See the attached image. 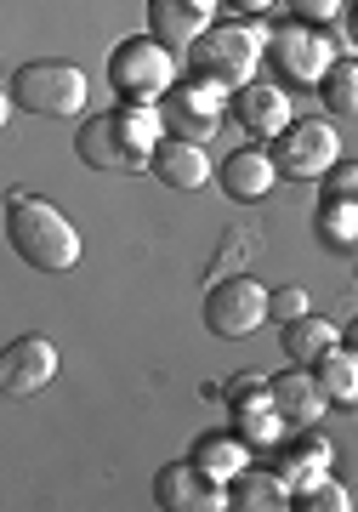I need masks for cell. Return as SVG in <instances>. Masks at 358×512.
Wrapping results in <instances>:
<instances>
[{"label": "cell", "mask_w": 358, "mask_h": 512, "mask_svg": "<svg viewBox=\"0 0 358 512\" xmlns=\"http://www.w3.org/2000/svg\"><path fill=\"white\" fill-rule=\"evenodd\" d=\"M6 239L35 274H74L80 268V228L40 194L6 200Z\"/></svg>", "instance_id": "6da1fadb"}, {"label": "cell", "mask_w": 358, "mask_h": 512, "mask_svg": "<svg viewBox=\"0 0 358 512\" xmlns=\"http://www.w3.org/2000/svg\"><path fill=\"white\" fill-rule=\"evenodd\" d=\"M268 46H273V29H262L256 18H228L205 29V40L188 52V63H194L199 80H216V86L239 92V86H251L262 74Z\"/></svg>", "instance_id": "7a4b0ae2"}, {"label": "cell", "mask_w": 358, "mask_h": 512, "mask_svg": "<svg viewBox=\"0 0 358 512\" xmlns=\"http://www.w3.org/2000/svg\"><path fill=\"white\" fill-rule=\"evenodd\" d=\"M12 103L29 114H46V120H86L91 103V80L80 63H63V57H35L12 69Z\"/></svg>", "instance_id": "3957f363"}, {"label": "cell", "mask_w": 358, "mask_h": 512, "mask_svg": "<svg viewBox=\"0 0 358 512\" xmlns=\"http://www.w3.org/2000/svg\"><path fill=\"white\" fill-rule=\"evenodd\" d=\"M177 86V52L154 35H126L108 52V92L120 103H165Z\"/></svg>", "instance_id": "277c9868"}, {"label": "cell", "mask_w": 358, "mask_h": 512, "mask_svg": "<svg viewBox=\"0 0 358 512\" xmlns=\"http://www.w3.org/2000/svg\"><path fill=\"white\" fill-rule=\"evenodd\" d=\"M353 46L347 29H319V23H285V29H273V46H268V63L279 69L285 86H319L330 63Z\"/></svg>", "instance_id": "5b68a950"}, {"label": "cell", "mask_w": 358, "mask_h": 512, "mask_svg": "<svg viewBox=\"0 0 358 512\" xmlns=\"http://www.w3.org/2000/svg\"><path fill=\"white\" fill-rule=\"evenodd\" d=\"M228 120H233V92L228 86H216V80L188 74V80H177L171 97H165V126H171V137H194V143H205V137H216Z\"/></svg>", "instance_id": "8992f818"}, {"label": "cell", "mask_w": 358, "mask_h": 512, "mask_svg": "<svg viewBox=\"0 0 358 512\" xmlns=\"http://www.w3.org/2000/svg\"><path fill=\"white\" fill-rule=\"evenodd\" d=\"M268 319H273V313H268V291H262L251 274L216 279L211 291H205V325H211V336H222V342L256 336Z\"/></svg>", "instance_id": "52a82bcc"}, {"label": "cell", "mask_w": 358, "mask_h": 512, "mask_svg": "<svg viewBox=\"0 0 358 512\" xmlns=\"http://www.w3.org/2000/svg\"><path fill=\"white\" fill-rule=\"evenodd\" d=\"M268 148H273V160H279V171L296 177V183H313V177H324L341 160V137L330 120H290Z\"/></svg>", "instance_id": "ba28073f"}, {"label": "cell", "mask_w": 358, "mask_h": 512, "mask_svg": "<svg viewBox=\"0 0 358 512\" xmlns=\"http://www.w3.org/2000/svg\"><path fill=\"white\" fill-rule=\"evenodd\" d=\"M290 120H296V109H290V86L285 80H262V74H256L251 86L233 92V126L245 131V137L273 143Z\"/></svg>", "instance_id": "9c48e42d"}, {"label": "cell", "mask_w": 358, "mask_h": 512, "mask_svg": "<svg viewBox=\"0 0 358 512\" xmlns=\"http://www.w3.org/2000/svg\"><path fill=\"white\" fill-rule=\"evenodd\" d=\"M154 501H160L165 512H222V507H233L228 484L205 478L194 461H171V467H160V478H154Z\"/></svg>", "instance_id": "30bf717a"}, {"label": "cell", "mask_w": 358, "mask_h": 512, "mask_svg": "<svg viewBox=\"0 0 358 512\" xmlns=\"http://www.w3.org/2000/svg\"><path fill=\"white\" fill-rule=\"evenodd\" d=\"M279 160H273V148L262 143H245V148H233L228 160L216 165V183H222V194L239 205H256V200H268L273 188H279Z\"/></svg>", "instance_id": "8fae6325"}, {"label": "cell", "mask_w": 358, "mask_h": 512, "mask_svg": "<svg viewBox=\"0 0 358 512\" xmlns=\"http://www.w3.org/2000/svg\"><path fill=\"white\" fill-rule=\"evenodd\" d=\"M74 154H80V165H91V171H108V177H120V171H143V154L120 137V126H114V109L108 114H86L80 120V137H74Z\"/></svg>", "instance_id": "7c38bea8"}, {"label": "cell", "mask_w": 358, "mask_h": 512, "mask_svg": "<svg viewBox=\"0 0 358 512\" xmlns=\"http://www.w3.org/2000/svg\"><path fill=\"white\" fill-rule=\"evenodd\" d=\"M52 376H57V348L46 336H18L12 348L0 353V387L12 399H35Z\"/></svg>", "instance_id": "4fadbf2b"}, {"label": "cell", "mask_w": 358, "mask_h": 512, "mask_svg": "<svg viewBox=\"0 0 358 512\" xmlns=\"http://www.w3.org/2000/svg\"><path fill=\"white\" fill-rule=\"evenodd\" d=\"M211 23L216 12L205 0H148V35L160 46H171V52H194Z\"/></svg>", "instance_id": "5bb4252c"}, {"label": "cell", "mask_w": 358, "mask_h": 512, "mask_svg": "<svg viewBox=\"0 0 358 512\" xmlns=\"http://www.w3.org/2000/svg\"><path fill=\"white\" fill-rule=\"evenodd\" d=\"M148 171H154L165 188H182V194H194V188L211 183V154H205V143H194V137H165V143L154 148Z\"/></svg>", "instance_id": "9a60e30c"}, {"label": "cell", "mask_w": 358, "mask_h": 512, "mask_svg": "<svg viewBox=\"0 0 358 512\" xmlns=\"http://www.w3.org/2000/svg\"><path fill=\"white\" fill-rule=\"evenodd\" d=\"M268 393H273V404H279V416H285L290 427H319L324 410H330V393L319 387L313 370H285V376H273Z\"/></svg>", "instance_id": "2e32d148"}, {"label": "cell", "mask_w": 358, "mask_h": 512, "mask_svg": "<svg viewBox=\"0 0 358 512\" xmlns=\"http://www.w3.org/2000/svg\"><path fill=\"white\" fill-rule=\"evenodd\" d=\"M228 416H233V433L251 444V450H273V444H285V433H290V421L279 416V404H273L268 387H256V393H245V399H233Z\"/></svg>", "instance_id": "e0dca14e"}, {"label": "cell", "mask_w": 358, "mask_h": 512, "mask_svg": "<svg viewBox=\"0 0 358 512\" xmlns=\"http://www.w3.org/2000/svg\"><path fill=\"white\" fill-rule=\"evenodd\" d=\"M251 444L239 439V433H205V439H194V450H188V461H194L205 478H216V484H233V478L251 467Z\"/></svg>", "instance_id": "ac0fdd59"}, {"label": "cell", "mask_w": 358, "mask_h": 512, "mask_svg": "<svg viewBox=\"0 0 358 512\" xmlns=\"http://www.w3.org/2000/svg\"><path fill=\"white\" fill-rule=\"evenodd\" d=\"M279 342H285L290 365H319L330 348H341V325H336V319H319V313L307 308L302 319H290V325H285Z\"/></svg>", "instance_id": "d6986e66"}, {"label": "cell", "mask_w": 358, "mask_h": 512, "mask_svg": "<svg viewBox=\"0 0 358 512\" xmlns=\"http://www.w3.org/2000/svg\"><path fill=\"white\" fill-rule=\"evenodd\" d=\"M330 439L324 433H313V427H302V439L285 450V461H279V473H285V484H290V495L296 490H307V484H319L324 473H330Z\"/></svg>", "instance_id": "ffe728a7"}, {"label": "cell", "mask_w": 358, "mask_h": 512, "mask_svg": "<svg viewBox=\"0 0 358 512\" xmlns=\"http://www.w3.org/2000/svg\"><path fill=\"white\" fill-rule=\"evenodd\" d=\"M228 495H233V507L239 512H279V507H290V484H285L279 467H273V473L245 467V473L228 484Z\"/></svg>", "instance_id": "44dd1931"}, {"label": "cell", "mask_w": 358, "mask_h": 512, "mask_svg": "<svg viewBox=\"0 0 358 512\" xmlns=\"http://www.w3.org/2000/svg\"><path fill=\"white\" fill-rule=\"evenodd\" d=\"M313 376H319V387L330 393V404H358V353L341 342V348H330L319 359V365H307Z\"/></svg>", "instance_id": "7402d4cb"}, {"label": "cell", "mask_w": 358, "mask_h": 512, "mask_svg": "<svg viewBox=\"0 0 358 512\" xmlns=\"http://www.w3.org/2000/svg\"><path fill=\"white\" fill-rule=\"evenodd\" d=\"M319 97H324L330 114L358 120V57H336V63H330V74L319 80Z\"/></svg>", "instance_id": "603a6c76"}, {"label": "cell", "mask_w": 358, "mask_h": 512, "mask_svg": "<svg viewBox=\"0 0 358 512\" xmlns=\"http://www.w3.org/2000/svg\"><path fill=\"white\" fill-rule=\"evenodd\" d=\"M319 239L330 251H358V205L319 194Z\"/></svg>", "instance_id": "cb8c5ba5"}, {"label": "cell", "mask_w": 358, "mask_h": 512, "mask_svg": "<svg viewBox=\"0 0 358 512\" xmlns=\"http://www.w3.org/2000/svg\"><path fill=\"white\" fill-rule=\"evenodd\" d=\"M290 507H296V512H353V490L324 473L319 484H307V490L290 495Z\"/></svg>", "instance_id": "d4e9b609"}, {"label": "cell", "mask_w": 358, "mask_h": 512, "mask_svg": "<svg viewBox=\"0 0 358 512\" xmlns=\"http://www.w3.org/2000/svg\"><path fill=\"white\" fill-rule=\"evenodd\" d=\"M319 194L358 205V160H336V165H330V171H324V188H319Z\"/></svg>", "instance_id": "484cf974"}, {"label": "cell", "mask_w": 358, "mask_h": 512, "mask_svg": "<svg viewBox=\"0 0 358 512\" xmlns=\"http://www.w3.org/2000/svg\"><path fill=\"white\" fill-rule=\"evenodd\" d=\"M268 313L279 319V325H290V319H302V313H307V291H302V285H285V291H268Z\"/></svg>", "instance_id": "4316f807"}, {"label": "cell", "mask_w": 358, "mask_h": 512, "mask_svg": "<svg viewBox=\"0 0 358 512\" xmlns=\"http://www.w3.org/2000/svg\"><path fill=\"white\" fill-rule=\"evenodd\" d=\"M290 12H296V23H336L341 18V6H347V0H285Z\"/></svg>", "instance_id": "83f0119b"}, {"label": "cell", "mask_w": 358, "mask_h": 512, "mask_svg": "<svg viewBox=\"0 0 358 512\" xmlns=\"http://www.w3.org/2000/svg\"><path fill=\"white\" fill-rule=\"evenodd\" d=\"M256 387H268L262 376H233L228 387H222V404H233V399H245V393H256Z\"/></svg>", "instance_id": "f1b7e54d"}, {"label": "cell", "mask_w": 358, "mask_h": 512, "mask_svg": "<svg viewBox=\"0 0 358 512\" xmlns=\"http://www.w3.org/2000/svg\"><path fill=\"white\" fill-rule=\"evenodd\" d=\"M222 6H233L239 18H262V12H268L273 0H222Z\"/></svg>", "instance_id": "f546056e"}, {"label": "cell", "mask_w": 358, "mask_h": 512, "mask_svg": "<svg viewBox=\"0 0 358 512\" xmlns=\"http://www.w3.org/2000/svg\"><path fill=\"white\" fill-rule=\"evenodd\" d=\"M341 342H347V348L358 353V313H353V319H347V325H341Z\"/></svg>", "instance_id": "4dcf8cb0"}, {"label": "cell", "mask_w": 358, "mask_h": 512, "mask_svg": "<svg viewBox=\"0 0 358 512\" xmlns=\"http://www.w3.org/2000/svg\"><path fill=\"white\" fill-rule=\"evenodd\" d=\"M347 35H353V52H358V0H353V18H347Z\"/></svg>", "instance_id": "1f68e13d"}]
</instances>
